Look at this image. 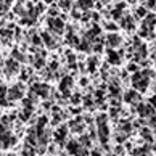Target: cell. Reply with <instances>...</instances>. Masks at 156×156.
I'll return each instance as SVG.
<instances>
[{"label": "cell", "instance_id": "9c48e42d", "mask_svg": "<svg viewBox=\"0 0 156 156\" xmlns=\"http://www.w3.org/2000/svg\"><path fill=\"white\" fill-rule=\"evenodd\" d=\"M13 60H21V61H24V56H23L18 50H13Z\"/></svg>", "mask_w": 156, "mask_h": 156}, {"label": "cell", "instance_id": "52a82bcc", "mask_svg": "<svg viewBox=\"0 0 156 156\" xmlns=\"http://www.w3.org/2000/svg\"><path fill=\"white\" fill-rule=\"evenodd\" d=\"M15 13H18L20 16H24V15H26V11L23 10V5H21V3H16V7H15Z\"/></svg>", "mask_w": 156, "mask_h": 156}, {"label": "cell", "instance_id": "5b68a950", "mask_svg": "<svg viewBox=\"0 0 156 156\" xmlns=\"http://www.w3.org/2000/svg\"><path fill=\"white\" fill-rule=\"evenodd\" d=\"M32 92H37V95H40V97H45V95H47V92H48V89H47V85L36 84V85L32 87Z\"/></svg>", "mask_w": 156, "mask_h": 156}, {"label": "cell", "instance_id": "7c38bea8", "mask_svg": "<svg viewBox=\"0 0 156 156\" xmlns=\"http://www.w3.org/2000/svg\"><path fill=\"white\" fill-rule=\"evenodd\" d=\"M31 154H32V151H31L29 148H26V150H24V156H31Z\"/></svg>", "mask_w": 156, "mask_h": 156}, {"label": "cell", "instance_id": "8fae6325", "mask_svg": "<svg viewBox=\"0 0 156 156\" xmlns=\"http://www.w3.org/2000/svg\"><path fill=\"white\" fill-rule=\"evenodd\" d=\"M40 40H42V39H40L39 36H36V37H32V44H34V45H40V44H42Z\"/></svg>", "mask_w": 156, "mask_h": 156}, {"label": "cell", "instance_id": "ba28073f", "mask_svg": "<svg viewBox=\"0 0 156 156\" xmlns=\"http://www.w3.org/2000/svg\"><path fill=\"white\" fill-rule=\"evenodd\" d=\"M11 34H13L11 29H0V36L2 37H11Z\"/></svg>", "mask_w": 156, "mask_h": 156}, {"label": "cell", "instance_id": "277c9868", "mask_svg": "<svg viewBox=\"0 0 156 156\" xmlns=\"http://www.w3.org/2000/svg\"><path fill=\"white\" fill-rule=\"evenodd\" d=\"M48 24H50L51 29L56 31V32H61V31H63V21H61V20H58V18H55V20H48Z\"/></svg>", "mask_w": 156, "mask_h": 156}, {"label": "cell", "instance_id": "7a4b0ae2", "mask_svg": "<svg viewBox=\"0 0 156 156\" xmlns=\"http://www.w3.org/2000/svg\"><path fill=\"white\" fill-rule=\"evenodd\" d=\"M10 100H20L23 97V90H21V85H13L10 90H8V95H7Z\"/></svg>", "mask_w": 156, "mask_h": 156}, {"label": "cell", "instance_id": "8992f818", "mask_svg": "<svg viewBox=\"0 0 156 156\" xmlns=\"http://www.w3.org/2000/svg\"><path fill=\"white\" fill-rule=\"evenodd\" d=\"M7 95H8V90L3 84H0V105H7Z\"/></svg>", "mask_w": 156, "mask_h": 156}, {"label": "cell", "instance_id": "6da1fadb", "mask_svg": "<svg viewBox=\"0 0 156 156\" xmlns=\"http://www.w3.org/2000/svg\"><path fill=\"white\" fill-rule=\"evenodd\" d=\"M15 142H16V138H15L13 135H10L8 132H5L3 135H0V147H2V148H8V147H11Z\"/></svg>", "mask_w": 156, "mask_h": 156}, {"label": "cell", "instance_id": "4fadbf2b", "mask_svg": "<svg viewBox=\"0 0 156 156\" xmlns=\"http://www.w3.org/2000/svg\"><path fill=\"white\" fill-rule=\"evenodd\" d=\"M61 7H63V8H69L71 5H69V2H63V5H61Z\"/></svg>", "mask_w": 156, "mask_h": 156}, {"label": "cell", "instance_id": "30bf717a", "mask_svg": "<svg viewBox=\"0 0 156 156\" xmlns=\"http://www.w3.org/2000/svg\"><path fill=\"white\" fill-rule=\"evenodd\" d=\"M90 0H79V7H82V8H87V7H90Z\"/></svg>", "mask_w": 156, "mask_h": 156}, {"label": "cell", "instance_id": "3957f363", "mask_svg": "<svg viewBox=\"0 0 156 156\" xmlns=\"http://www.w3.org/2000/svg\"><path fill=\"white\" fill-rule=\"evenodd\" d=\"M16 71H18V61L16 60H8L7 68H5V73L7 74H15Z\"/></svg>", "mask_w": 156, "mask_h": 156}]
</instances>
